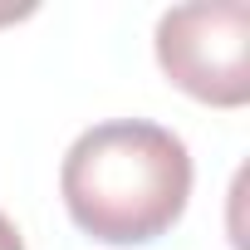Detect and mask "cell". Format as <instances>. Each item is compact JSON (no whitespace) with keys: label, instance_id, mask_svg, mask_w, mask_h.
Instances as JSON below:
<instances>
[{"label":"cell","instance_id":"obj_1","mask_svg":"<svg viewBox=\"0 0 250 250\" xmlns=\"http://www.w3.org/2000/svg\"><path fill=\"white\" fill-rule=\"evenodd\" d=\"M59 191L83 235L103 245H147L187 211L191 152L162 123L108 118L64 152Z\"/></svg>","mask_w":250,"mask_h":250},{"label":"cell","instance_id":"obj_2","mask_svg":"<svg viewBox=\"0 0 250 250\" xmlns=\"http://www.w3.org/2000/svg\"><path fill=\"white\" fill-rule=\"evenodd\" d=\"M162 74L211 108L250 103V5L245 0H196L172 5L157 20Z\"/></svg>","mask_w":250,"mask_h":250},{"label":"cell","instance_id":"obj_3","mask_svg":"<svg viewBox=\"0 0 250 250\" xmlns=\"http://www.w3.org/2000/svg\"><path fill=\"white\" fill-rule=\"evenodd\" d=\"M0 250H25V235H20V226L0 211Z\"/></svg>","mask_w":250,"mask_h":250}]
</instances>
